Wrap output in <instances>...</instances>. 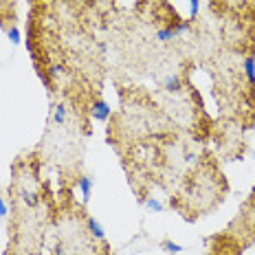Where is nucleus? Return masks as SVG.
Wrapping results in <instances>:
<instances>
[{"label":"nucleus","instance_id":"nucleus-1","mask_svg":"<svg viewBox=\"0 0 255 255\" xmlns=\"http://www.w3.org/2000/svg\"><path fill=\"white\" fill-rule=\"evenodd\" d=\"M187 29H189V22L174 24V26H163V29L156 31V40H158V42H172L178 33H185Z\"/></svg>","mask_w":255,"mask_h":255},{"label":"nucleus","instance_id":"nucleus-2","mask_svg":"<svg viewBox=\"0 0 255 255\" xmlns=\"http://www.w3.org/2000/svg\"><path fill=\"white\" fill-rule=\"evenodd\" d=\"M110 115H113V110H110V106L104 102V99H95L93 104H90V117H93L95 121H108Z\"/></svg>","mask_w":255,"mask_h":255},{"label":"nucleus","instance_id":"nucleus-3","mask_svg":"<svg viewBox=\"0 0 255 255\" xmlns=\"http://www.w3.org/2000/svg\"><path fill=\"white\" fill-rule=\"evenodd\" d=\"M84 222H86V231L90 233V238H93V240L106 242V229L102 227V222H99L97 218L86 216V218H84Z\"/></svg>","mask_w":255,"mask_h":255},{"label":"nucleus","instance_id":"nucleus-4","mask_svg":"<svg viewBox=\"0 0 255 255\" xmlns=\"http://www.w3.org/2000/svg\"><path fill=\"white\" fill-rule=\"evenodd\" d=\"M163 88L167 90V93H172V95H176L183 90V79H180V75H167L165 79H163Z\"/></svg>","mask_w":255,"mask_h":255},{"label":"nucleus","instance_id":"nucleus-5","mask_svg":"<svg viewBox=\"0 0 255 255\" xmlns=\"http://www.w3.org/2000/svg\"><path fill=\"white\" fill-rule=\"evenodd\" d=\"M66 115H68V110H66V104H55L53 106V110H51V121L55 126H64L66 124Z\"/></svg>","mask_w":255,"mask_h":255},{"label":"nucleus","instance_id":"nucleus-6","mask_svg":"<svg viewBox=\"0 0 255 255\" xmlns=\"http://www.w3.org/2000/svg\"><path fill=\"white\" fill-rule=\"evenodd\" d=\"M77 187H79V191H82V198L88 200L90 191H93V178L90 176H79L77 178Z\"/></svg>","mask_w":255,"mask_h":255},{"label":"nucleus","instance_id":"nucleus-7","mask_svg":"<svg viewBox=\"0 0 255 255\" xmlns=\"http://www.w3.org/2000/svg\"><path fill=\"white\" fill-rule=\"evenodd\" d=\"M244 75H247V79L255 86V57L253 55L244 57Z\"/></svg>","mask_w":255,"mask_h":255},{"label":"nucleus","instance_id":"nucleus-8","mask_svg":"<svg viewBox=\"0 0 255 255\" xmlns=\"http://www.w3.org/2000/svg\"><path fill=\"white\" fill-rule=\"evenodd\" d=\"M143 207H145L147 211H152V214H161V211L165 209V205H163L158 198H145L143 200Z\"/></svg>","mask_w":255,"mask_h":255},{"label":"nucleus","instance_id":"nucleus-9","mask_svg":"<svg viewBox=\"0 0 255 255\" xmlns=\"http://www.w3.org/2000/svg\"><path fill=\"white\" fill-rule=\"evenodd\" d=\"M7 38L11 40V44H20V40H22V35H20V29L15 24H11V26H7Z\"/></svg>","mask_w":255,"mask_h":255},{"label":"nucleus","instance_id":"nucleus-10","mask_svg":"<svg viewBox=\"0 0 255 255\" xmlns=\"http://www.w3.org/2000/svg\"><path fill=\"white\" fill-rule=\"evenodd\" d=\"M163 249H165L167 253H178V251H183V247H180V244H176V242H172V240H165L161 244Z\"/></svg>","mask_w":255,"mask_h":255},{"label":"nucleus","instance_id":"nucleus-11","mask_svg":"<svg viewBox=\"0 0 255 255\" xmlns=\"http://www.w3.org/2000/svg\"><path fill=\"white\" fill-rule=\"evenodd\" d=\"M189 9H191V20L198 15V9H200V0H189Z\"/></svg>","mask_w":255,"mask_h":255},{"label":"nucleus","instance_id":"nucleus-12","mask_svg":"<svg viewBox=\"0 0 255 255\" xmlns=\"http://www.w3.org/2000/svg\"><path fill=\"white\" fill-rule=\"evenodd\" d=\"M7 216H9V207L4 203L2 196H0V218H7Z\"/></svg>","mask_w":255,"mask_h":255}]
</instances>
